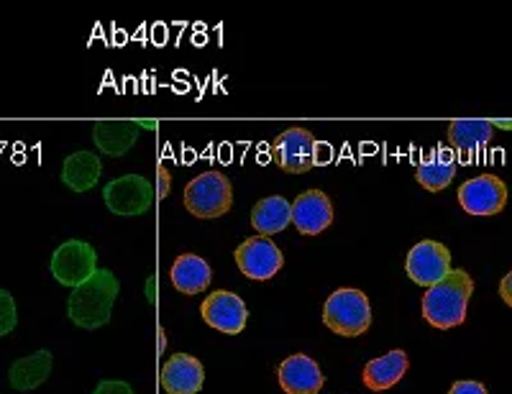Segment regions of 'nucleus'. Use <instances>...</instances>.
Returning a JSON list of instances; mask_svg holds the SVG:
<instances>
[{"label": "nucleus", "instance_id": "obj_26", "mask_svg": "<svg viewBox=\"0 0 512 394\" xmlns=\"http://www.w3.org/2000/svg\"><path fill=\"white\" fill-rule=\"evenodd\" d=\"M448 394H489L482 382H456L448 389Z\"/></svg>", "mask_w": 512, "mask_h": 394}, {"label": "nucleus", "instance_id": "obj_11", "mask_svg": "<svg viewBox=\"0 0 512 394\" xmlns=\"http://www.w3.org/2000/svg\"><path fill=\"white\" fill-rule=\"evenodd\" d=\"M200 315H203L210 328L228 333V336H236V333L244 331L246 320H249V310H246L244 300L236 292L228 290H218L205 297Z\"/></svg>", "mask_w": 512, "mask_h": 394}, {"label": "nucleus", "instance_id": "obj_24", "mask_svg": "<svg viewBox=\"0 0 512 394\" xmlns=\"http://www.w3.org/2000/svg\"><path fill=\"white\" fill-rule=\"evenodd\" d=\"M93 394H134V387L128 382H118V379H105L95 387Z\"/></svg>", "mask_w": 512, "mask_h": 394}, {"label": "nucleus", "instance_id": "obj_12", "mask_svg": "<svg viewBox=\"0 0 512 394\" xmlns=\"http://www.w3.org/2000/svg\"><path fill=\"white\" fill-rule=\"evenodd\" d=\"M333 223L331 197L323 190H308L290 203V226L303 236H318Z\"/></svg>", "mask_w": 512, "mask_h": 394}, {"label": "nucleus", "instance_id": "obj_27", "mask_svg": "<svg viewBox=\"0 0 512 394\" xmlns=\"http://www.w3.org/2000/svg\"><path fill=\"white\" fill-rule=\"evenodd\" d=\"M500 295L505 300V305H512V274H505V279H502Z\"/></svg>", "mask_w": 512, "mask_h": 394}, {"label": "nucleus", "instance_id": "obj_7", "mask_svg": "<svg viewBox=\"0 0 512 394\" xmlns=\"http://www.w3.org/2000/svg\"><path fill=\"white\" fill-rule=\"evenodd\" d=\"M49 269H52V277L59 284L75 290L77 284H82L98 272V254H95L93 246L80 241V238H70V241L59 244V249L54 251Z\"/></svg>", "mask_w": 512, "mask_h": 394}, {"label": "nucleus", "instance_id": "obj_10", "mask_svg": "<svg viewBox=\"0 0 512 394\" xmlns=\"http://www.w3.org/2000/svg\"><path fill=\"white\" fill-rule=\"evenodd\" d=\"M236 264H239L241 274H244L246 279L269 282V279L282 269L285 256H282L280 246L274 244L272 238L251 236L236 249Z\"/></svg>", "mask_w": 512, "mask_h": 394}, {"label": "nucleus", "instance_id": "obj_25", "mask_svg": "<svg viewBox=\"0 0 512 394\" xmlns=\"http://www.w3.org/2000/svg\"><path fill=\"white\" fill-rule=\"evenodd\" d=\"M169 190H172V174H169V169L164 167V164H159L157 167V197L159 200H167Z\"/></svg>", "mask_w": 512, "mask_h": 394}, {"label": "nucleus", "instance_id": "obj_14", "mask_svg": "<svg viewBox=\"0 0 512 394\" xmlns=\"http://www.w3.org/2000/svg\"><path fill=\"white\" fill-rule=\"evenodd\" d=\"M203 382V364L190 354H175L159 371V384L167 394H198Z\"/></svg>", "mask_w": 512, "mask_h": 394}, {"label": "nucleus", "instance_id": "obj_4", "mask_svg": "<svg viewBox=\"0 0 512 394\" xmlns=\"http://www.w3.org/2000/svg\"><path fill=\"white\" fill-rule=\"evenodd\" d=\"M323 323L344 338H356L372 325V305L361 290H336L323 305Z\"/></svg>", "mask_w": 512, "mask_h": 394}, {"label": "nucleus", "instance_id": "obj_28", "mask_svg": "<svg viewBox=\"0 0 512 394\" xmlns=\"http://www.w3.org/2000/svg\"><path fill=\"white\" fill-rule=\"evenodd\" d=\"M146 297H149V302L154 305V300H157V279L149 277V282H146Z\"/></svg>", "mask_w": 512, "mask_h": 394}, {"label": "nucleus", "instance_id": "obj_21", "mask_svg": "<svg viewBox=\"0 0 512 394\" xmlns=\"http://www.w3.org/2000/svg\"><path fill=\"white\" fill-rule=\"evenodd\" d=\"M54 359L49 351H36V354L24 356V359H18L16 364L11 366L8 371V382H11L13 389L18 392H31V389L41 387V384L47 382L49 374H52Z\"/></svg>", "mask_w": 512, "mask_h": 394}, {"label": "nucleus", "instance_id": "obj_20", "mask_svg": "<svg viewBox=\"0 0 512 394\" xmlns=\"http://www.w3.org/2000/svg\"><path fill=\"white\" fill-rule=\"evenodd\" d=\"M103 174V162L95 157L93 151H75L64 159L62 182L72 192H88L98 185Z\"/></svg>", "mask_w": 512, "mask_h": 394}, {"label": "nucleus", "instance_id": "obj_1", "mask_svg": "<svg viewBox=\"0 0 512 394\" xmlns=\"http://www.w3.org/2000/svg\"><path fill=\"white\" fill-rule=\"evenodd\" d=\"M121 292V282L111 269H98L90 279L77 284L67 300V318L82 331H98L108 325L113 305Z\"/></svg>", "mask_w": 512, "mask_h": 394}, {"label": "nucleus", "instance_id": "obj_13", "mask_svg": "<svg viewBox=\"0 0 512 394\" xmlns=\"http://www.w3.org/2000/svg\"><path fill=\"white\" fill-rule=\"evenodd\" d=\"M144 128H157L154 121H95L93 141L105 157H126Z\"/></svg>", "mask_w": 512, "mask_h": 394}, {"label": "nucleus", "instance_id": "obj_17", "mask_svg": "<svg viewBox=\"0 0 512 394\" xmlns=\"http://www.w3.org/2000/svg\"><path fill=\"white\" fill-rule=\"evenodd\" d=\"M456 154L451 149H431L420 159L418 169H415V180L423 190L441 192L446 190L456 177Z\"/></svg>", "mask_w": 512, "mask_h": 394}, {"label": "nucleus", "instance_id": "obj_2", "mask_svg": "<svg viewBox=\"0 0 512 394\" xmlns=\"http://www.w3.org/2000/svg\"><path fill=\"white\" fill-rule=\"evenodd\" d=\"M474 292V279L464 269H451L441 282L431 284L423 295V318L438 328L448 331L466 320L469 300Z\"/></svg>", "mask_w": 512, "mask_h": 394}, {"label": "nucleus", "instance_id": "obj_23", "mask_svg": "<svg viewBox=\"0 0 512 394\" xmlns=\"http://www.w3.org/2000/svg\"><path fill=\"white\" fill-rule=\"evenodd\" d=\"M18 313H16V300H13L11 292L0 290V338L8 336V333L16 328Z\"/></svg>", "mask_w": 512, "mask_h": 394}, {"label": "nucleus", "instance_id": "obj_29", "mask_svg": "<svg viewBox=\"0 0 512 394\" xmlns=\"http://www.w3.org/2000/svg\"><path fill=\"white\" fill-rule=\"evenodd\" d=\"M489 123H492V128L500 126V128H505V131H507V128H512V123L507 121V118H505V121H489Z\"/></svg>", "mask_w": 512, "mask_h": 394}, {"label": "nucleus", "instance_id": "obj_6", "mask_svg": "<svg viewBox=\"0 0 512 394\" xmlns=\"http://www.w3.org/2000/svg\"><path fill=\"white\" fill-rule=\"evenodd\" d=\"M274 164L287 174H305L318 164V139L308 128H287L272 141Z\"/></svg>", "mask_w": 512, "mask_h": 394}, {"label": "nucleus", "instance_id": "obj_5", "mask_svg": "<svg viewBox=\"0 0 512 394\" xmlns=\"http://www.w3.org/2000/svg\"><path fill=\"white\" fill-rule=\"evenodd\" d=\"M103 203L113 215H121V218L144 215L154 203V185L141 174H123L105 185Z\"/></svg>", "mask_w": 512, "mask_h": 394}, {"label": "nucleus", "instance_id": "obj_3", "mask_svg": "<svg viewBox=\"0 0 512 394\" xmlns=\"http://www.w3.org/2000/svg\"><path fill=\"white\" fill-rule=\"evenodd\" d=\"M233 205V185L226 174L218 169L198 174L185 187V208L187 213L200 221H216L226 215Z\"/></svg>", "mask_w": 512, "mask_h": 394}, {"label": "nucleus", "instance_id": "obj_19", "mask_svg": "<svg viewBox=\"0 0 512 394\" xmlns=\"http://www.w3.org/2000/svg\"><path fill=\"white\" fill-rule=\"evenodd\" d=\"M408 366V354L400 351V348H395L390 354L369 361V364L364 366V371H361V379H364V384H367L369 389H374V392H384V389L395 387V384L408 374Z\"/></svg>", "mask_w": 512, "mask_h": 394}, {"label": "nucleus", "instance_id": "obj_30", "mask_svg": "<svg viewBox=\"0 0 512 394\" xmlns=\"http://www.w3.org/2000/svg\"><path fill=\"white\" fill-rule=\"evenodd\" d=\"M164 343H167V341H164V333H159V351H164V348H167Z\"/></svg>", "mask_w": 512, "mask_h": 394}, {"label": "nucleus", "instance_id": "obj_22", "mask_svg": "<svg viewBox=\"0 0 512 394\" xmlns=\"http://www.w3.org/2000/svg\"><path fill=\"white\" fill-rule=\"evenodd\" d=\"M251 226L259 236L272 238L290 226V203L282 195H269L251 210Z\"/></svg>", "mask_w": 512, "mask_h": 394}, {"label": "nucleus", "instance_id": "obj_8", "mask_svg": "<svg viewBox=\"0 0 512 394\" xmlns=\"http://www.w3.org/2000/svg\"><path fill=\"white\" fill-rule=\"evenodd\" d=\"M459 205L469 215H500L507 205V185L497 174H479L459 187Z\"/></svg>", "mask_w": 512, "mask_h": 394}, {"label": "nucleus", "instance_id": "obj_15", "mask_svg": "<svg viewBox=\"0 0 512 394\" xmlns=\"http://www.w3.org/2000/svg\"><path fill=\"white\" fill-rule=\"evenodd\" d=\"M277 379L287 394H318L323 389V371L318 361L305 354H295L277 366Z\"/></svg>", "mask_w": 512, "mask_h": 394}, {"label": "nucleus", "instance_id": "obj_18", "mask_svg": "<svg viewBox=\"0 0 512 394\" xmlns=\"http://www.w3.org/2000/svg\"><path fill=\"white\" fill-rule=\"evenodd\" d=\"M169 279L175 284V290L182 295H200L213 282V272L210 264L198 254H182L177 256L172 269H169Z\"/></svg>", "mask_w": 512, "mask_h": 394}, {"label": "nucleus", "instance_id": "obj_16", "mask_svg": "<svg viewBox=\"0 0 512 394\" xmlns=\"http://www.w3.org/2000/svg\"><path fill=\"white\" fill-rule=\"evenodd\" d=\"M492 139H495V128L482 118H461L448 126V149L461 157H474L484 146L492 144Z\"/></svg>", "mask_w": 512, "mask_h": 394}, {"label": "nucleus", "instance_id": "obj_9", "mask_svg": "<svg viewBox=\"0 0 512 394\" xmlns=\"http://www.w3.org/2000/svg\"><path fill=\"white\" fill-rule=\"evenodd\" d=\"M451 269H454L451 267V251L436 238H423L408 251V259H405V272L420 287L441 282Z\"/></svg>", "mask_w": 512, "mask_h": 394}]
</instances>
